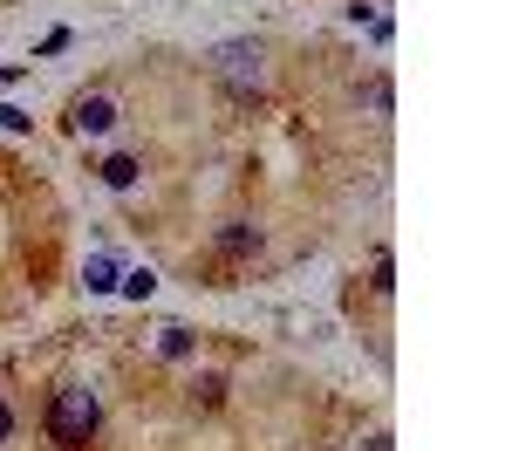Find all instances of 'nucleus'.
<instances>
[{"label":"nucleus","mask_w":512,"mask_h":451,"mask_svg":"<svg viewBox=\"0 0 512 451\" xmlns=\"http://www.w3.org/2000/svg\"><path fill=\"white\" fill-rule=\"evenodd\" d=\"M103 178H110L117 192H123V185H137V158H110V164H103Z\"/></svg>","instance_id":"obj_6"},{"label":"nucleus","mask_w":512,"mask_h":451,"mask_svg":"<svg viewBox=\"0 0 512 451\" xmlns=\"http://www.w3.org/2000/svg\"><path fill=\"white\" fill-rule=\"evenodd\" d=\"M253 246H260V233H246V226H233V233H226V253H253Z\"/></svg>","instance_id":"obj_8"},{"label":"nucleus","mask_w":512,"mask_h":451,"mask_svg":"<svg viewBox=\"0 0 512 451\" xmlns=\"http://www.w3.org/2000/svg\"><path fill=\"white\" fill-rule=\"evenodd\" d=\"M7 431H14V410H7V397H0V445H7Z\"/></svg>","instance_id":"obj_9"},{"label":"nucleus","mask_w":512,"mask_h":451,"mask_svg":"<svg viewBox=\"0 0 512 451\" xmlns=\"http://www.w3.org/2000/svg\"><path fill=\"white\" fill-rule=\"evenodd\" d=\"M110 123H117V103H110V96H82L76 103V130L82 137H103Z\"/></svg>","instance_id":"obj_3"},{"label":"nucleus","mask_w":512,"mask_h":451,"mask_svg":"<svg viewBox=\"0 0 512 451\" xmlns=\"http://www.w3.org/2000/svg\"><path fill=\"white\" fill-rule=\"evenodd\" d=\"M123 294H130V301H144V294H151V287H158V274H151V267H137V274H123Z\"/></svg>","instance_id":"obj_5"},{"label":"nucleus","mask_w":512,"mask_h":451,"mask_svg":"<svg viewBox=\"0 0 512 451\" xmlns=\"http://www.w3.org/2000/svg\"><path fill=\"white\" fill-rule=\"evenodd\" d=\"M110 287H117V260L96 253V260H89V294H110Z\"/></svg>","instance_id":"obj_4"},{"label":"nucleus","mask_w":512,"mask_h":451,"mask_svg":"<svg viewBox=\"0 0 512 451\" xmlns=\"http://www.w3.org/2000/svg\"><path fill=\"white\" fill-rule=\"evenodd\" d=\"M96 417H103V410H96V397H89V390H62V397H55V410H48V438H55V445H89V438H96Z\"/></svg>","instance_id":"obj_1"},{"label":"nucleus","mask_w":512,"mask_h":451,"mask_svg":"<svg viewBox=\"0 0 512 451\" xmlns=\"http://www.w3.org/2000/svg\"><path fill=\"white\" fill-rule=\"evenodd\" d=\"M164 356H192V335L185 328H164Z\"/></svg>","instance_id":"obj_7"},{"label":"nucleus","mask_w":512,"mask_h":451,"mask_svg":"<svg viewBox=\"0 0 512 451\" xmlns=\"http://www.w3.org/2000/svg\"><path fill=\"white\" fill-rule=\"evenodd\" d=\"M212 69H219V82L239 89V96H260V89H267V62H260L253 41H219V48H212Z\"/></svg>","instance_id":"obj_2"}]
</instances>
